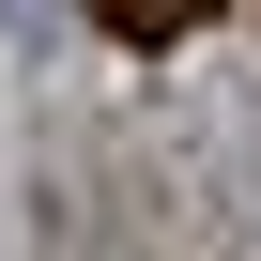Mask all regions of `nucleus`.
I'll return each mask as SVG.
<instances>
[{"label":"nucleus","mask_w":261,"mask_h":261,"mask_svg":"<svg viewBox=\"0 0 261 261\" xmlns=\"http://www.w3.org/2000/svg\"><path fill=\"white\" fill-rule=\"evenodd\" d=\"M92 16H108L123 46H169V31H200V16H215V0H92Z\"/></svg>","instance_id":"f257e3e1"}]
</instances>
